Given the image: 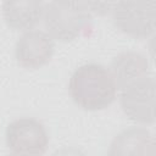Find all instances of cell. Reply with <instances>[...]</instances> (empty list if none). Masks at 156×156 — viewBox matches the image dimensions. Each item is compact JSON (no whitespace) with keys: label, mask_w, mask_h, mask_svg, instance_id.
I'll return each mask as SVG.
<instances>
[{"label":"cell","mask_w":156,"mask_h":156,"mask_svg":"<svg viewBox=\"0 0 156 156\" xmlns=\"http://www.w3.org/2000/svg\"><path fill=\"white\" fill-rule=\"evenodd\" d=\"M107 68L119 90L149 76L150 63L144 54L135 50H126L117 54Z\"/></svg>","instance_id":"cell-7"},{"label":"cell","mask_w":156,"mask_h":156,"mask_svg":"<svg viewBox=\"0 0 156 156\" xmlns=\"http://www.w3.org/2000/svg\"><path fill=\"white\" fill-rule=\"evenodd\" d=\"M84 2L91 16L93 15L102 16L110 13L113 5V2H108V1H84Z\"/></svg>","instance_id":"cell-10"},{"label":"cell","mask_w":156,"mask_h":156,"mask_svg":"<svg viewBox=\"0 0 156 156\" xmlns=\"http://www.w3.org/2000/svg\"><path fill=\"white\" fill-rule=\"evenodd\" d=\"M68 93L72 101L82 110L100 111L116 100L118 89L107 67L89 62L78 66L72 72Z\"/></svg>","instance_id":"cell-1"},{"label":"cell","mask_w":156,"mask_h":156,"mask_svg":"<svg viewBox=\"0 0 156 156\" xmlns=\"http://www.w3.org/2000/svg\"><path fill=\"white\" fill-rule=\"evenodd\" d=\"M152 141L154 136L146 127H127L112 138L106 156H144Z\"/></svg>","instance_id":"cell-9"},{"label":"cell","mask_w":156,"mask_h":156,"mask_svg":"<svg viewBox=\"0 0 156 156\" xmlns=\"http://www.w3.org/2000/svg\"><path fill=\"white\" fill-rule=\"evenodd\" d=\"M45 2L40 0H5L1 15L5 23L15 30H29L43 20Z\"/></svg>","instance_id":"cell-8"},{"label":"cell","mask_w":156,"mask_h":156,"mask_svg":"<svg viewBox=\"0 0 156 156\" xmlns=\"http://www.w3.org/2000/svg\"><path fill=\"white\" fill-rule=\"evenodd\" d=\"M113 26L134 39L149 38L156 28L155 0H121L111 9Z\"/></svg>","instance_id":"cell-3"},{"label":"cell","mask_w":156,"mask_h":156,"mask_svg":"<svg viewBox=\"0 0 156 156\" xmlns=\"http://www.w3.org/2000/svg\"><path fill=\"white\" fill-rule=\"evenodd\" d=\"M50 156H88V154L78 146L74 145H66L56 149L50 154Z\"/></svg>","instance_id":"cell-11"},{"label":"cell","mask_w":156,"mask_h":156,"mask_svg":"<svg viewBox=\"0 0 156 156\" xmlns=\"http://www.w3.org/2000/svg\"><path fill=\"white\" fill-rule=\"evenodd\" d=\"M49 133L37 118L22 116L5 129V143L13 156H43L49 146Z\"/></svg>","instance_id":"cell-4"},{"label":"cell","mask_w":156,"mask_h":156,"mask_svg":"<svg viewBox=\"0 0 156 156\" xmlns=\"http://www.w3.org/2000/svg\"><path fill=\"white\" fill-rule=\"evenodd\" d=\"M7 156H13V155H7Z\"/></svg>","instance_id":"cell-13"},{"label":"cell","mask_w":156,"mask_h":156,"mask_svg":"<svg viewBox=\"0 0 156 156\" xmlns=\"http://www.w3.org/2000/svg\"><path fill=\"white\" fill-rule=\"evenodd\" d=\"M154 155H155V141H152L149 145V147H147V150H146L144 156H154Z\"/></svg>","instance_id":"cell-12"},{"label":"cell","mask_w":156,"mask_h":156,"mask_svg":"<svg viewBox=\"0 0 156 156\" xmlns=\"http://www.w3.org/2000/svg\"><path fill=\"white\" fill-rule=\"evenodd\" d=\"M118 101L124 116L136 126H150L156 117V82L146 76L118 90Z\"/></svg>","instance_id":"cell-5"},{"label":"cell","mask_w":156,"mask_h":156,"mask_svg":"<svg viewBox=\"0 0 156 156\" xmlns=\"http://www.w3.org/2000/svg\"><path fill=\"white\" fill-rule=\"evenodd\" d=\"M91 15L84 1L54 0L44 6L43 21L46 33L58 41L77 39L88 27Z\"/></svg>","instance_id":"cell-2"},{"label":"cell","mask_w":156,"mask_h":156,"mask_svg":"<svg viewBox=\"0 0 156 156\" xmlns=\"http://www.w3.org/2000/svg\"><path fill=\"white\" fill-rule=\"evenodd\" d=\"M55 52V40L46 30L33 28L18 37L15 44V58L27 69H37L50 62Z\"/></svg>","instance_id":"cell-6"}]
</instances>
